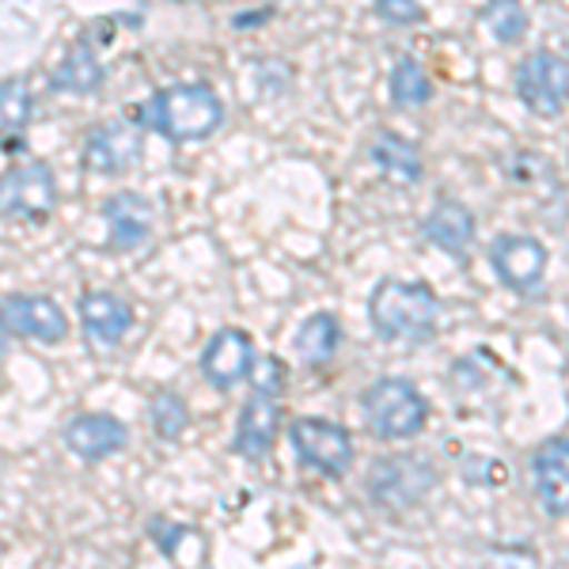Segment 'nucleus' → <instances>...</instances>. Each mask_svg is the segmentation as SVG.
Here are the masks:
<instances>
[{
    "instance_id": "9b49d317",
    "label": "nucleus",
    "mask_w": 569,
    "mask_h": 569,
    "mask_svg": "<svg viewBox=\"0 0 569 569\" xmlns=\"http://www.w3.org/2000/svg\"><path fill=\"white\" fill-rule=\"evenodd\" d=\"M254 369V346L251 335L236 327H224L209 338L206 353H201V376L213 383L217 391H232L236 383H243Z\"/></svg>"
},
{
    "instance_id": "4468645a",
    "label": "nucleus",
    "mask_w": 569,
    "mask_h": 569,
    "mask_svg": "<svg viewBox=\"0 0 569 569\" xmlns=\"http://www.w3.org/2000/svg\"><path fill=\"white\" fill-rule=\"evenodd\" d=\"M61 437H66V448L72 456H80L84 463H99L107 456L122 452L126 440H130V429L114 415H77Z\"/></svg>"
},
{
    "instance_id": "423d86ee",
    "label": "nucleus",
    "mask_w": 569,
    "mask_h": 569,
    "mask_svg": "<svg viewBox=\"0 0 569 569\" xmlns=\"http://www.w3.org/2000/svg\"><path fill=\"white\" fill-rule=\"evenodd\" d=\"M58 206V182L46 163H20L0 176V217L46 220Z\"/></svg>"
},
{
    "instance_id": "412c9836",
    "label": "nucleus",
    "mask_w": 569,
    "mask_h": 569,
    "mask_svg": "<svg viewBox=\"0 0 569 569\" xmlns=\"http://www.w3.org/2000/svg\"><path fill=\"white\" fill-rule=\"evenodd\" d=\"M388 91H391V103L399 110H415L433 99V80H429V72L421 69L415 58H402L399 66L391 69Z\"/></svg>"
},
{
    "instance_id": "20e7f679",
    "label": "nucleus",
    "mask_w": 569,
    "mask_h": 569,
    "mask_svg": "<svg viewBox=\"0 0 569 569\" xmlns=\"http://www.w3.org/2000/svg\"><path fill=\"white\" fill-rule=\"evenodd\" d=\"M512 88L528 114L558 118L569 103V61L555 50H531L512 72Z\"/></svg>"
},
{
    "instance_id": "f8f14e48",
    "label": "nucleus",
    "mask_w": 569,
    "mask_h": 569,
    "mask_svg": "<svg viewBox=\"0 0 569 569\" xmlns=\"http://www.w3.org/2000/svg\"><path fill=\"white\" fill-rule=\"evenodd\" d=\"M531 482L550 517H569V437L539 445V452L531 456Z\"/></svg>"
},
{
    "instance_id": "b1692460",
    "label": "nucleus",
    "mask_w": 569,
    "mask_h": 569,
    "mask_svg": "<svg viewBox=\"0 0 569 569\" xmlns=\"http://www.w3.org/2000/svg\"><path fill=\"white\" fill-rule=\"evenodd\" d=\"M149 418H152L156 437H163V440H179L182 433H187V426H190L187 402H182L176 391H156L152 407H149Z\"/></svg>"
},
{
    "instance_id": "7ed1b4c3",
    "label": "nucleus",
    "mask_w": 569,
    "mask_h": 569,
    "mask_svg": "<svg viewBox=\"0 0 569 569\" xmlns=\"http://www.w3.org/2000/svg\"><path fill=\"white\" fill-rule=\"evenodd\" d=\"M365 421L372 426V433L380 440H410L426 429L429 407L426 395L402 376H383L376 380L361 399Z\"/></svg>"
},
{
    "instance_id": "a211bd4d",
    "label": "nucleus",
    "mask_w": 569,
    "mask_h": 569,
    "mask_svg": "<svg viewBox=\"0 0 569 569\" xmlns=\"http://www.w3.org/2000/svg\"><path fill=\"white\" fill-rule=\"evenodd\" d=\"M369 156H372V163L383 171L388 179L395 182H418L421 179V152H418V144L415 141H407L402 133H395V130H380L372 137V144H369Z\"/></svg>"
},
{
    "instance_id": "dca6fc26",
    "label": "nucleus",
    "mask_w": 569,
    "mask_h": 569,
    "mask_svg": "<svg viewBox=\"0 0 569 569\" xmlns=\"http://www.w3.org/2000/svg\"><path fill=\"white\" fill-rule=\"evenodd\" d=\"M421 236L440 247L452 259H463L475 240V213L456 198H440L426 217H421Z\"/></svg>"
},
{
    "instance_id": "9d476101",
    "label": "nucleus",
    "mask_w": 569,
    "mask_h": 569,
    "mask_svg": "<svg viewBox=\"0 0 569 569\" xmlns=\"http://www.w3.org/2000/svg\"><path fill=\"white\" fill-rule=\"evenodd\" d=\"M141 126L133 122H99L91 126V130L84 133V149H80V156H84V163L91 171H99V176H118V171L133 168L137 160H141Z\"/></svg>"
},
{
    "instance_id": "39448f33",
    "label": "nucleus",
    "mask_w": 569,
    "mask_h": 569,
    "mask_svg": "<svg viewBox=\"0 0 569 569\" xmlns=\"http://www.w3.org/2000/svg\"><path fill=\"white\" fill-rule=\"evenodd\" d=\"M292 452L300 456L308 467L330 475V479H342L353 467V437L346 433L338 421L323 418H297L289 426Z\"/></svg>"
},
{
    "instance_id": "6e6552de",
    "label": "nucleus",
    "mask_w": 569,
    "mask_h": 569,
    "mask_svg": "<svg viewBox=\"0 0 569 569\" xmlns=\"http://www.w3.org/2000/svg\"><path fill=\"white\" fill-rule=\"evenodd\" d=\"M0 327L16 338H39V342H66L69 316L58 300L34 297V292H12L0 300Z\"/></svg>"
},
{
    "instance_id": "f257e3e1",
    "label": "nucleus",
    "mask_w": 569,
    "mask_h": 569,
    "mask_svg": "<svg viewBox=\"0 0 569 569\" xmlns=\"http://www.w3.org/2000/svg\"><path fill=\"white\" fill-rule=\"evenodd\" d=\"M224 122V103L209 84H171L160 88L137 107V126L149 133H160L176 144L206 141Z\"/></svg>"
},
{
    "instance_id": "393cba45",
    "label": "nucleus",
    "mask_w": 569,
    "mask_h": 569,
    "mask_svg": "<svg viewBox=\"0 0 569 569\" xmlns=\"http://www.w3.org/2000/svg\"><path fill=\"white\" fill-rule=\"evenodd\" d=\"M372 12L380 16L388 27H415L426 20V8L421 0H376Z\"/></svg>"
},
{
    "instance_id": "1a4fd4ad",
    "label": "nucleus",
    "mask_w": 569,
    "mask_h": 569,
    "mask_svg": "<svg viewBox=\"0 0 569 569\" xmlns=\"http://www.w3.org/2000/svg\"><path fill=\"white\" fill-rule=\"evenodd\" d=\"M547 247L536 236H498L490 243V266L512 292H536L547 273Z\"/></svg>"
},
{
    "instance_id": "ddd939ff",
    "label": "nucleus",
    "mask_w": 569,
    "mask_h": 569,
    "mask_svg": "<svg viewBox=\"0 0 569 569\" xmlns=\"http://www.w3.org/2000/svg\"><path fill=\"white\" fill-rule=\"evenodd\" d=\"M278 429H281L278 395L254 388L251 399L243 402L240 421H236V452L247 456V460H262V456H270Z\"/></svg>"
},
{
    "instance_id": "5701e85b",
    "label": "nucleus",
    "mask_w": 569,
    "mask_h": 569,
    "mask_svg": "<svg viewBox=\"0 0 569 569\" xmlns=\"http://www.w3.org/2000/svg\"><path fill=\"white\" fill-rule=\"evenodd\" d=\"M31 122V88L23 77L0 80V141H16Z\"/></svg>"
},
{
    "instance_id": "4be33fe9",
    "label": "nucleus",
    "mask_w": 569,
    "mask_h": 569,
    "mask_svg": "<svg viewBox=\"0 0 569 569\" xmlns=\"http://www.w3.org/2000/svg\"><path fill=\"white\" fill-rule=\"evenodd\" d=\"M479 20L501 46H512L528 34L525 0H486V4L479 8Z\"/></svg>"
},
{
    "instance_id": "a878e982",
    "label": "nucleus",
    "mask_w": 569,
    "mask_h": 569,
    "mask_svg": "<svg viewBox=\"0 0 569 569\" xmlns=\"http://www.w3.org/2000/svg\"><path fill=\"white\" fill-rule=\"evenodd\" d=\"M254 388L259 391H281V365L273 361V357H266V361H259V376H254Z\"/></svg>"
},
{
    "instance_id": "0eeeda50",
    "label": "nucleus",
    "mask_w": 569,
    "mask_h": 569,
    "mask_svg": "<svg viewBox=\"0 0 569 569\" xmlns=\"http://www.w3.org/2000/svg\"><path fill=\"white\" fill-rule=\"evenodd\" d=\"M437 475L426 460H410V456H391V460H376L369 471V493L383 509H410L433 490Z\"/></svg>"
},
{
    "instance_id": "2eb2a0df",
    "label": "nucleus",
    "mask_w": 569,
    "mask_h": 569,
    "mask_svg": "<svg viewBox=\"0 0 569 569\" xmlns=\"http://www.w3.org/2000/svg\"><path fill=\"white\" fill-rule=\"evenodd\" d=\"M103 217L110 224V247L114 251H137L152 236L156 209L137 190H118V194H110L103 201Z\"/></svg>"
},
{
    "instance_id": "aec40b11",
    "label": "nucleus",
    "mask_w": 569,
    "mask_h": 569,
    "mask_svg": "<svg viewBox=\"0 0 569 569\" xmlns=\"http://www.w3.org/2000/svg\"><path fill=\"white\" fill-rule=\"evenodd\" d=\"M338 342H342V327H338V316L335 311H316V316H308L305 323H300L297 338H292V346H297V357L305 365H323L335 357Z\"/></svg>"
},
{
    "instance_id": "f3484780",
    "label": "nucleus",
    "mask_w": 569,
    "mask_h": 569,
    "mask_svg": "<svg viewBox=\"0 0 569 569\" xmlns=\"http://www.w3.org/2000/svg\"><path fill=\"white\" fill-rule=\"evenodd\" d=\"M80 323H84L88 342L118 346L133 330V308L114 292H84L80 297Z\"/></svg>"
},
{
    "instance_id": "6ab92c4d",
    "label": "nucleus",
    "mask_w": 569,
    "mask_h": 569,
    "mask_svg": "<svg viewBox=\"0 0 569 569\" xmlns=\"http://www.w3.org/2000/svg\"><path fill=\"white\" fill-rule=\"evenodd\" d=\"M103 84V66H99L96 50L88 42H77L66 53L58 69L50 72V88L53 91H72V96H91Z\"/></svg>"
},
{
    "instance_id": "f03ea898",
    "label": "nucleus",
    "mask_w": 569,
    "mask_h": 569,
    "mask_svg": "<svg viewBox=\"0 0 569 569\" xmlns=\"http://www.w3.org/2000/svg\"><path fill=\"white\" fill-rule=\"evenodd\" d=\"M369 319L383 342L421 346L437 335L440 300L421 281H380L369 297Z\"/></svg>"
}]
</instances>
